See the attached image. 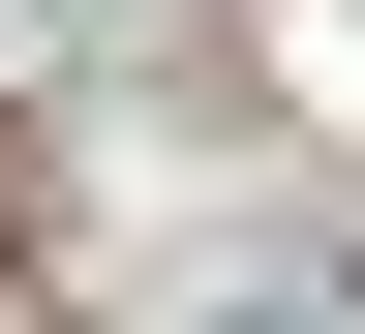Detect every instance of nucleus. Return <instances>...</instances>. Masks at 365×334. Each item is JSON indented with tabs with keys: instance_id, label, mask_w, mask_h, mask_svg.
<instances>
[{
	"instance_id": "f257e3e1",
	"label": "nucleus",
	"mask_w": 365,
	"mask_h": 334,
	"mask_svg": "<svg viewBox=\"0 0 365 334\" xmlns=\"http://www.w3.org/2000/svg\"><path fill=\"white\" fill-rule=\"evenodd\" d=\"M0 244H31V213H0Z\"/></svg>"
}]
</instances>
